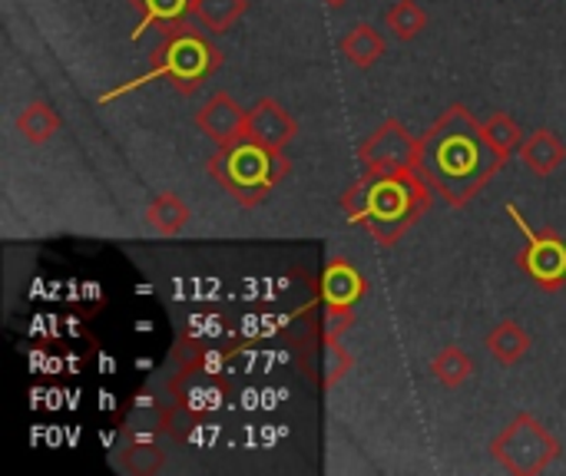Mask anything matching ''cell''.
Instances as JSON below:
<instances>
[{
    "mask_svg": "<svg viewBox=\"0 0 566 476\" xmlns=\"http://www.w3.org/2000/svg\"><path fill=\"white\" fill-rule=\"evenodd\" d=\"M189 219H192V209L176 192H159L146 209V225L159 235H179Z\"/></svg>",
    "mask_w": 566,
    "mask_h": 476,
    "instance_id": "ac0fdd59",
    "label": "cell"
},
{
    "mask_svg": "<svg viewBox=\"0 0 566 476\" xmlns=\"http://www.w3.org/2000/svg\"><path fill=\"white\" fill-rule=\"evenodd\" d=\"M60 116H56V109L50 106V103H43V99H33V103H27L23 109H20V116H17V133L30 142V146H43V142H50L56 133H60Z\"/></svg>",
    "mask_w": 566,
    "mask_h": 476,
    "instance_id": "e0dca14e",
    "label": "cell"
},
{
    "mask_svg": "<svg viewBox=\"0 0 566 476\" xmlns=\"http://www.w3.org/2000/svg\"><path fill=\"white\" fill-rule=\"evenodd\" d=\"M129 3L139 10V23L133 30V40H139L153 27L176 30V27H182L186 17H192V0H129Z\"/></svg>",
    "mask_w": 566,
    "mask_h": 476,
    "instance_id": "5bb4252c",
    "label": "cell"
},
{
    "mask_svg": "<svg viewBox=\"0 0 566 476\" xmlns=\"http://www.w3.org/2000/svg\"><path fill=\"white\" fill-rule=\"evenodd\" d=\"M219 66H222V50L212 46V40H209L206 33L189 30V27H176V30H166L163 46H156L153 66H149L143 76H136V80H129V83L109 89V93H103L99 103H113V99H119L123 93L153 83L156 76L172 80V86H176L179 93H196Z\"/></svg>",
    "mask_w": 566,
    "mask_h": 476,
    "instance_id": "277c9868",
    "label": "cell"
},
{
    "mask_svg": "<svg viewBox=\"0 0 566 476\" xmlns=\"http://www.w3.org/2000/svg\"><path fill=\"white\" fill-rule=\"evenodd\" d=\"M338 50L345 53V60L358 70H371L381 56H385V36L368 27V23H355L342 40H338Z\"/></svg>",
    "mask_w": 566,
    "mask_h": 476,
    "instance_id": "9a60e30c",
    "label": "cell"
},
{
    "mask_svg": "<svg viewBox=\"0 0 566 476\" xmlns=\"http://www.w3.org/2000/svg\"><path fill=\"white\" fill-rule=\"evenodd\" d=\"M245 119H249V109H242L229 93H212L206 99V106L196 113V126L202 136H209L212 142L226 146L232 139H239L245 133Z\"/></svg>",
    "mask_w": 566,
    "mask_h": 476,
    "instance_id": "30bf717a",
    "label": "cell"
},
{
    "mask_svg": "<svg viewBox=\"0 0 566 476\" xmlns=\"http://www.w3.org/2000/svg\"><path fill=\"white\" fill-rule=\"evenodd\" d=\"M245 10L249 0H192V17L212 33H226L239 17H245Z\"/></svg>",
    "mask_w": 566,
    "mask_h": 476,
    "instance_id": "44dd1931",
    "label": "cell"
},
{
    "mask_svg": "<svg viewBox=\"0 0 566 476\" xmlns=\"http://www.w3.org/2000/svg\"><path fill=\"white\" fill-rule=\"evenodd\" d=\"M163 431H139V427H123V441L116 447V464L126 474H159L166 464V454L159 447Z\"/></svg>",
    "mask_w": 566,
    "mask_h": 476,
    "instance_id": "8fae6325",
    "label": "cell"
},
{
    "mask_svg": "<svg viewBox=\"0 0 566 476\" xmlns=\"http://www.w3.org/2000/svg\"><path fill=\"white\" fill-rule=\"evenodd\" d=\"M431 186L415 172H385V176H361L345 195L342 209L352 225H361L378 245H395L428 209H431Z\"/></svg>",
    "mask_w": 566,
    "mask_h": 476,
    "instance_id": "7a4b0ae2",
    "label": "cell"
},
{
    "mask_svg": "<svg viewBox=\"0 0 566 476\" xmlns=\"http://www.w3.org/2000/svg\"><path fill=\"white\" fill-rule=\"evenodd\" d=\"M507 212H511L514 225L527 239V245H524V252L517 258L521 268L527 272V278L537 282L547 292L566 288V239H560L557 232H537V229H531L527 219H524V212L514 202H507Z\"/></svg>",
    "mask_w": 566,
    "mask_h": 476,
    "instance_id": "52a82bcc",
    "label": "cell"
},
{
    "mask_svg": "<svg viewBox=\"0 0 566 476\" xmlns=\"http://www.w3.org/2000/svg\"><path fill=\"white\" fill-rule=\"evenodd\" d=\"M365 295V278L352 262L335 258L325 272H322V302L325 305H348L355 308Z\"/></svg>",
    "mask_w": 566,
    "mask_h": 476,
    "instance_id": "4fadbf2b",
    "label": "cell"
},
{
    "mask_svg": "<svg viewBox=\"0 0 566 476\" xmlns=\"http://www.w3.org/2000/svg\"><path fill=\"white\" fill-rule=\"evenodd\" d=\"M481 129H484V139L491 142V149L507 162L514 152H521V146H524V129L517 126V119L511 116V113H491L484 123H481Z\"/></svg>",
    "mask_w": 566,
    "mask_h": 476,
    "instance_id": "ffe728a7",
    "label": "cell"
},
{
    "mask_svg": "<svg viewBox=\"0 0 566 476\" xmlns=\"http://www.w3.org/2000/svg\"><path fill=\"white\" fill-rule=\"evenodd\" d=\"M209 176L245 209L269 199V192L285 179L289 159L282 149H269L255 142L252 136H239L226 146H219L216 156H209Z\"/></svg>",
    "mask_w": 566,
    "mask_h": 476,
    "instance_id": "3957f363",
    "label": "cell"
},
{
    "mask_svg": "<svg viewBox=\"0 0 566 476\" xmlns=\"http://www.w3.org/2000/svg\"><path fill=\"white\" fill-rule=\"evenodd\" d=\"M328 7H342V3H348V0H325Z\"/></svg>",
    "mask_w": 566,
    "mask_h": 476,
    "instance_id": "d4e9b609",
    "label": "cell"
},
{
    "mask_svg": "<svg viewBox=\"0 0 566 476\" xmlns=\"http://www.w3.org/2000/svg\"><path fill=\"white\" fill-rule=\"evenodd\" d=\"M169 394L179 408H186L192 417L202 421V417H212L226 408L229 381L216 368H209V361L199 355L179 368V374L169 381Z\"/></svg>",
    "mask_w": 566,
    "mask_h": 476,
    "instance_id": "ba28073f",
    "label": "cell"
},
{
    "mask_svg": "<svg viewBox=\"0 0 566 476\" xmlns=\"http://www.w3.org/2000/svg\"><path fill=\"white\" fill-rule=\"evenodd\" d=\"M560 454L564 444L534 414H517L491 444V457L514 476L544 474Z\"/></svg>",
    "mask_w": 566,
    "mask_h": 476,
    "instance_id": "5b68a950",
    "label": "cell"
},
{
    "mask_svg": "<svg viewBox=\"0 0 566 476\" xmlns=\"http://www.w3.org/2000/svg\"><path fill=\"white\" fill-rule=\"evenodd\" d=\"M355 325V308L348 305H325V341H338Z\"/></svg>",
    "mask_w": 566,
    "mask_h": 476,
    "instance_id": "cb8c5ba5",
    "label": "cell"
},
{
    "mask_svg": "<svg viewBox=\"0 0 566 476\" xmlns=\"http://www.w3.org/2000/svg\"><path fill=\"white\" fill-rule=\"evenodd\" d=\"M355 368L352 355L338 345V341H325V388H335L348 371Z\"/></svg>",
    "mask_w": 566,
    "mask_h": 476,
    "instance_id": "603a6c76",
    "label": "cell"
},
{
    "mask_svg": "<svg viewBox=\"0 0 566 476\" xmlns=\"http://www.w3.org/2000/svg\"><path fill=\"white\" fill-rule=\"evenodd\" d=\"M245 136H252L255 142L269 146V149H282L298 136V123L289 116V109L279 99H259L249 109L245 119Z\"/></svg>",
    "mask_w": 566,
    "mask_h": 476,
    "instance_id": "9c48e42d",
    "label": "cell"
},
{
    "mask_svg": "<svg viewBox=\"0 0 566 476\" xmlns=\"http://www.w3.org/2000/svg\"><path fill=\"white\" fill-rule=\"evenodd\" d=\"M521 162L534 172V176H551L566 162L564 139L554 129H534L524 146H521Z\"/></svg>",
    "mask_w": 566,
    "mask_h": 476,
    "instance_id": "7c38bea8",
    "label": "cell"
},
{
    "mask_svg": "<svg viewBox=\"0 0 566 476\" xmlns=\"http://www.w3.org/2000/svg\"><path fill=\"white\" fill-rule=\"evenodd\" d=\"M421 136H415L401 119H385L378 129H371L358 146V162L368 176L385 172H408L418 166Z\"/></svg>",
    "mask_w": 566,
    "mask_h": 476,
    "instance_id": "8992f818",
    "label": "cell"
},
{
    "mask_svg": "<svg viewBox=\"0 0 566 476\" xmlns=\"http://www.w3.org/2000/svg\"><path fill=\"white\" fill-rule=\"evenodd\" d=\"M504 166L484 139L481 123L468 106L451 103L421 136L415 172L454 209H464Z\"/></svg>",
    "mask_w": 566,
    "mask_h": 476,
    "instance_id": "6da1fadb",
    "label": "cell"
},
{
    "mask_svg": "<svg viewBox=\"0 0 566 476\" xmlns=\"http://www.w3.org/2000/svg\"><path fill=\"white\" fill-rule=\"evenodd\" d=\"M531 345H534V338L524 331L521 321H501V325H494L491 335H488V341H484V348L491 351V358L497 364H504V368H514L531 351Z\"/></svg>",
    "mask_w": 566,
    "mask_h": 476,
    "instance_id": "2e32d148",
    "label": "cell"
},
{
    "mask_svg": "<svg viewBox=\"0 0 566 476\" xmlns=\"http://www.w3.org/2000/svg\"><path fill=\"white\" fill-rule=\"evenodd\" d=\"M385 23L395 33V40L408 43V40H415L428 27V13L421 10L418 0H395L388 7V13H385Z\"/></svg>",
    "mask_w": 566,
    "mask_h": 476,
    "instance_id": "7402d4cb",
    "label": "cell"
},
{
    "mask_svg": "<svg viewBox=\"0 0 566 476\" xmlns=\"http://www.w3.org/2000/svg\"><path fill=\"white\" fill-rule=\"evenodd\" d=\"M431 374H434V381H438L441 388L458 391V388L474 374V361H471V355H468L464 348L448 345V348H441V351L431 358Z\"/></svg>",
    "mask_w": 566,
    "mask_h": 476,
    "instance_id": "d6986e66",
    "label": "cell"
}]
</instances>
